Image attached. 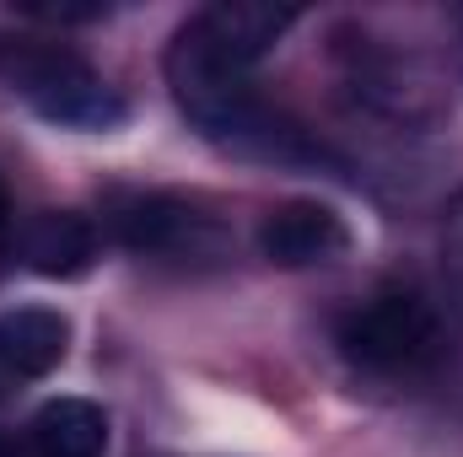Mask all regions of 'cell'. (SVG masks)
I'll use <instances>...</instances> for the list:
<instances>
[{"mask_svg": "<svg viewBox=\"0 0 463 457\" xmlns=\"http://www.w3.org/2000/svg\"><path fill=\"white\" fill-rule=\"evenodd\" d=\"M0 81L27 98V108L60 129H114L124 124V98L71 49L0 43Z\"/></svg>", "mask_w": 463, "mask_h": 457, "instance_id": "obj_1", "label": "cell"}, {"mask_svg": "<svg viewBox=\"0 0 463 457\" xmlns=\"http://www.w3.org/2000/svg\"><path fill=\"white\" fill-rule=\"evenodd\" d=\"M340 355L361 371H415L442 350V318L415 291H377L340 318Z\"/></svg>", "mask_w": 463, "mask_h": 457, "instance_id": "obj_2", "label": "cell"}, {"mask_svg": "<svg viewBox=\"0 0 463 457\" xmlns=\"http://www.w3.org/2000/svg\"><path fill=\"white\" fill-rule=\"evenodd\" d=\"M297 27V11L291 5H259V0H222V5H205L194 11L178 38L194 43L200 54L222 60L232 70H253L286 33Z\"/></svg>", "mask_w": 463, "mask_h": 457, "instance_id": "obj_3", "label": "cell"}, {"mask_svg": "<svg viewBox=\"0 0 463 457\" xmlns=\"http://www.w3.org/2000/svg\"><path fill=\"white\" fill-rule=\"evenodd\" d=\"M259 258L280 264V269H313V264H329L350 247V227L335 205H318V200H291V205H275L264 221H259Z\"/></svg>", "mask_w": 463, "mask_h": 457, "instance_id": "obj_4", "label": "cell"}, {"mask_svg": "<svg viewBox=\"0 0 463 457\" xmlns=\"http://www.w3.org/2000/svg\"><path fill=\"white\" fill-rule=\"evenodd\" d=\"M109 231L129 253H184L205 237V216L178 194H118L109 200Z\"/></svg>", "mask_w": 463, "mask_h": 457, "instance_id": "obj_5", "label": "cell"}, {"mask_svg": "<svg viewBox=\"0 0 463 457\" xmlns=\"http://www.w3.org/2000/svg\"><path fill=\"white\" fill-rule=\"evenodd\" d=\"M16 258L43 280H76L98 258V227L76 210H38L16 227Z\"/></svg>", "mask_w": 463, "mask_h": 457, "instance_id": "obj_6", "label": "cell"}, {"mask_svg": "<svg viewBox=\"0 0 463 457\" xmlns=\"http://www.w3.org/2000/svg\"><path fill=\"white\" fill-rule=\"evenodd\" d=\"M350 92L377 108L388 118H404V124H420V118L437 114V98H431V81L399 60V54H377V49H350Z\"/></svg>", "mask_w": 463, "mask_h": 457, "instance_id": "obj_7", "label": "cell"}, {"mask_svg": "<svg viewBox=\"0 0 463 457\" xmlns=\"http://www.w3.org/2000/svg\"><path fill=\"white\" fill-rule=\"evenodd\" d=\"M71 355V318L54 307H11L0 312V371L49 377Z\"/></svg>", "mask_w": 463, "mask_h": 457, "instance_id": "obj_8", "label": "cell"}, {"mask_svg": "<svg viewBox=\"0 0 463 457\" xmlns=\"http://www.w3.org/2000/svg\"><path fill=\"white\" fill-rule=\"evenodd\" d=\"M33 457H103L109 452V415L87 398H54L27 425Z\"/></svg>", "mask_w": 463, "mask_h": 457, "instance_id": "obj_9", "label": "cell"}, {"mask_svg": "<svg viewBox=\"0 0 463 457\" xmlns=\"http://www.w3.org/2000/svg\"><path fill=\"white\" fill-rule=\"evenodd\" d=\"M442 264H448V280L463 296V189L458 200L448 205V221H442Z\"/></svg>", "mask_w": 463, "mask_h": 457, "instance_id": "obj_10", "label": "cell"}, {"mask_svg": "<svg viewBox=\"0 0 463 457\" xmlns=\"http://www.w3.org/2000/svg\"><path fill=\"white\" fill-rule=\"evenodd\" d=\"M5 247H16V216H11V200H5V189H0V253Z\"/></svg>", "mask_w": 463, "mask_h": 457, "instance_id": "obj_11", "label": "cell"}, {"mask_svg": "<svg viewBox=\"0 0 463 457\" xmlns=\"http://www.w3.org/2000/svg\"><path fill=\"white\" fill-rule=\"evenodd\" d=\"M0 457H16V452H11V442H5V436H0Z\"/></svg>", "mask_w": 463, "mask_h": 457, "instance_id": "obj_12", "label": "cell"}]
</instances>
